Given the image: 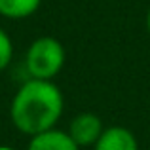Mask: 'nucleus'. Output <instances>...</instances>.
<instances>
[{
    "instance_id": "8",
    "label": "nucleus",
    "mask_w": 150,
    "mask_h": 150,
    "mask_svg": "<svg viewBox=\"0 0 150 150\" xmlns=\"http://www.w3.org/2000/svg\"><path fill=\"white\" fill-rule=\"evenodd\" d=\"M146 29H148V33H150V10H148V13H146Z\"/></svg>"
},
{
    "instance_id": "1",
    "label": "nucleus",
    "mask_w": 150,
    "mask_h": 150,
    "mask_svg": "<svg viewBox=\"0 0 150 150\" xmlns=\"http://www.w3.org/2000/svg\"><path fill=\"white\" fill-rule=\"evenodd\" d=\"M63 106V93L53 82L30 78L13 95L10 116L19 131L33 137L55 127Z\"/></svg>"
},
{
    "instance_id": "7",
    "label": "nucleus",
    "mask_w": 150,
    "mask_h": 150,
    "mask_svg": "<svg viewBox=\"0 0 150 150\" xmlns=\"http://www.w3.org/2000/svg\"><path fill=\"white\" fill-rule=\"evenodd\" d=\"M11 57H13L11 40H10V36H8V33H4V30L0 29V70H4L10 65Z\"/></svg>"
},
{
    "instance_id": "3",
    "label": "nucleus",
    "mask_w": 150,
    "mask_h": 150,
    "mask_svg": "<svg viewBox=\"0 0 150 150\" xmlns=\"http://www.w3.org/2000/svg\"><path fill=\"white\" fill-rule=\"evenodd\" d=\"M105 131L103 122L93 112H82L72 118L69 125V135L78 146H91L99 141L101 133Z\"/></svg>"
},
{
    "instance_id": "2",
    "label": "nucleus",
    "mask_w": 150,
    "mask_h": 150,
    "mask_svg": "<svg viewBox=\"0 0 150 150\" xmlns=\"http://www.w3.org/2000/svg\"><path fill=\"white\" fill-rule=\"evenodd\" d=\"M25 65L30 78L53 80L65 65V48L53 36H40L29 46Z\"/></svg>"
},
{
    "instance_id": "4",
    "label": "nucleus",
    "mask_w": 150,
    "mask_h": 150,
    "mask_svg": "<svg viewBox=\"0 0 150 150\" xmlns=\"http://www.w3.org/2000/svg\"><path fill=\"white\" fill-rule=\"evenodd\" d=\"M93 146L95 150H139V143L127 127L112 125L101 133L99 141Z\"/></svg>"
},
{
    "instance_id": "5",
    "label": "nucleus",
    "mask_w": 150,
    "mask_h": 150,
    "mask_svg": "<svg viewBox=\"0 0 150 150\" xmlns=\"http://www.w3.org/2000/svg\"><path fill=\"white\" fill-rule=\"evenodd\" d=\"M27 150H80L69 131H59V129L51 127L48 131H42L38 135L30 137V143Z\"/></svg>"
},
{
    "instance_id": "6",
    "label": "nucleus",
    "mask_w": 150,
    "mask_h": 150,
    "mask_svg": "<svg viewBox=\"0 0 150 150\" xmlns=\"http://www.w3.org/2000/svg\"><path fill=\"white\" fill-rule=\"evenodd\" d=\"M42 0H0V15L8 19L30 17L40 8Z\"/></svg>"
},
{
    "instance_id": "9",
    "label": "nucleus",
    "mask_w": 150,
    "mask_h": 150,
    "mask_svg": "<svg viewBox=\"0 0 150 150\" xmlns=\"http://www.w3.org/2000/svg\"><path fill=\"white\" fill-rule=\"evenodd\" d=\"M0 150H15V148H11V146H0Z\"/></svg>"
}]
</instances>
